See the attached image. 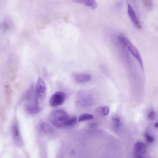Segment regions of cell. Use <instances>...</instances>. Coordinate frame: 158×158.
<instances>
[{
  "label": "cell",
  "mask_w": 158,
  "mask_h": 158,
  "mask_svg": "<svg viewBox=\"0 0 158 158\" xmlns=\"http://www.w3.org/2000/svg\"><path fill=\"white\" fill-rule=\"evenodd\" d=\"M146 148L145 144L141 142H137L133 148V153L135 157H141L145 153Z\"/></svg>",
  "instance_id": "obj_6"
},
{
  "label": "cell",
  "mask_w": 158,
  "mask_h": 158,
  "mask_svg": "<svg viewBox=\"0 0 158 158\" xmlns=\"http://www.w3.org/2000/svg\"><path fill=\"white\" fill-rule=\"evenodd\" d=\"M128 13V15L135 25L139 29H141L142 26L139 20L136 16L131 6L127 4Z\"/></svg>",
  "instance_id": "obj_7"
},
{
  "label": "cell",
  "mask_w": 158,
  "mask_h": 158,
  "mask_svg": "<svg viewBox=\"0 0 158 158\" xmlns=\"http://www.w3.org/2000/svg\"><path fill=\"white\" fill-rule=\"evenodd\" d=\"M12 133L15 142L18 144H21L22 143V140L19 127L16 123H15L12 126Z\"/></svg>",
  "instance_id": "obj_8"
},
{
  "label": "cell",
  "mask_w": 158,
  "mask_h": 158,
  "mask_svg": "<svg viewBox=\"0 0 158 158\" xmlns=\"http://www.w3.org/2000/svg\"><path fill=\"white\" fill-rule=\"evenodd\" d=\"M101 111L103 115H107L109 114L110 109L108 107L105 106L102 108Z\"/></svg>",
  "instance_id": "obj_14"
},
{
  "label": "cell",
  "mask_w": 158,
  "mask_h": 158,
  "mask_svg": "<svg viewBox=\"0 0 158 158\" xmlns=\"http://www.w3.org/2000/svg\"><path fill=\"white\" fill-rule=\"evenodd\" d=\"M35 93L38 99L43 101L46 94V87L43 79L39 77L37 81L35 89Z\"/></svg>",
  "instance_id": "obj_4"
},
{
  "label": "cell",
  "mask_w": 158,
  "mask_h": 158,
  "mask_svg": "<svg viewBox=\"0 0 158 158\" xmlns=\"http://www.w3.org/2000/svg\"><path fill=\"white\" fill-rule=\"evenodd\" d=\"M119 41L125 46L132 55L136 59L139 63L142 69L143 68V62L141 55L134 44L126 37L123 35H120L118 38Z\"/></svg>",
  "instance_id": "obj_2"
},
{
  "label": "cell",
  "mask_w": 158,
  "mask_h": 158,
  "mask_svg": "<svg viewBox=\"0 0 158 158\" xmlns=\"http://www.w3.org/2000/svg\"><path fill=\"white\" fill-rule=\"evenodd\" d=\"M148 116L150 119L153 120L155 117L154 112L153 111L150 112L148 115Z\"/></svg>",
  "instance_id": "obj_16"
},
{
  "label": "cell",
  "mask_w": 158,
  "mask_h": 158,
  "mask_svg": "<svg viewBox=\"0 0 158 158\" xmlns=\"http://www.w3.org/2000/svg\"><path fill=\"white\" fill-rule=\"evenodd\" d=\"M28 94V101L25 106L26 110L30 114H38L41 109L39 106L38 98L35 92V94H33L31 91H30Z\"/></svg>",
  "instance_id": "obj_3"
},
{
  "label": "cell",
  "mask_w": 158,
  "mask_h": 158,
  "mask_svg": "<svg viewBox=\"0 0 158 158\" xmlns=\"http://www.w3.org/2000/svg\"><path fill=\"white\" fill-rule=\"evenodd\" d=\"M74 80L79 83H83L90 81L91 79V76L87 74L76 73L73 75Z\"/></svg>",
  "instance_id": "obj_9"
},
{
  "label": "cell",
  "mask_w": 158,
  "mask_h": 158,
  "mask_svg": "<svg viewBox=\"0 0 158 158\" xmlns=\"http://www.w3.org/2000/svg\"><path fill=\"white\" fill-rule=\"evenodd\" d=\"M85 0H73V1L76 3H83Z\"/></svg>",
  "instance_id": "obj_18"
},
{
  "label": "cell",
  "mask_w": 158,
  "mask_h": 158,
  "mask_svg": "<svg viewBox=\"0 0 158 158\" xmlns=\"http://www.w3.org/2000/svg\"><path fill=\"white\" fill-rule=\"evenodd\" d=\"M145 137L147 141L149 143H152L154 140V138L150 135L146 133L145 135Z\"/></svg>",
  "instance_id": "obj_15"
},
{
  "label": "cell",
  "mask_w": 158,
  "mask_h": 158,
  "mask_svg": "<svg viewBox=\"0 0 158 158\" xmlns=\"http://www.w3.org/2000/svg\"><path fill=\"white\" fill-rule=\"evenodd\" d=\"M155 127H156V128H157L158 127V122H157L156 123H155Z\"/></svg>",
  "instance_id": "obj_19"
},
{
  "label": "cell",
  "mask_w": 158,
  "mask_h": 158,
  "mask_svg": "<svg viewBox=\"0 0 158 158\" xmlns=\"http://www.w3.org/2000/svg\"><path fill=\"white\" fill-rule=\"evenodd\" d=\"M84 5L88 7L95 9L97 7V4L95 0H85Z\"/></svg>",
  "instance_id": "obj_12"
},
{
  "label": "cell",
  "mask_w": 158,
  "mask_h": 158,
  "mask_svg": "<svg viewBox=\"0 0 158 158\" xmlns=\"http://www.w3.org/2000/svg\"><path fill=\"white\" fill-rule=\"evenodd\" d=\"M39 128L41 132L45 134H51L53 132L52 128L48 124L44 122L40 124Z\"/></svg>",
  "instance_id": "obj_10"
},
{
  "label": "cell",
  "mask_w": 158,
  "mask_h": 158,
  "mask_svg": "<svg viewBox=\"0 0 158 158\" xmlns=\"http://www.w3.org/2000/svg\"><path fill=\"white\" fill-rule=\"evenodd\" d=\"M94 118V116L90 114H83L80 115L78 118L79 122H82L87 120L93 119Z\"/></svg>",
  "instance_id": "obj_11"
},
{
  "label": "cell",
  "mask_w": 158,
  "mask_h": 158,
  "mask_svg": "<svg viewBox=\"0 0 158 158\" xmlns=\"http://www.w3.org/2000/svg\"><path fill=\"white\" fill-rule=\"evenodd\" d=\"M66 98L65 94L62 91H58L50 97L49 103L53 107L59 106L63 103Z\"/></svg>",
  "instance_id": "obj_5"
},
{
  "label": "cell",
  "mask_w": 158,
  "mask_h": 158,
  "mask_svg": "<svg viewBox=\"0 0 158 158\" xmlns=\"http://www.w3.org/2000/svg\"><path fill=\"white\" fill-rule=\"evenodd\" d=\"M145 5L147 6H150L151 4V0H143Z\"/></svg>",
  "instance_id": "obj_17"
},
{
  "label": "cell",
  "mask_w": 158,
  "mask_h": 158,
  "mask_svg": "<svg viewBox=\"0 0 158 158\" xmlns=\"http://www.w3.org/2000/svg\"><path fill=\"white\" fill-rule=\"evenodd\" d=\"M112 122L114 125L117 127H119L121 125L120 118L117 117H114L112 118Z\"/></svg>",
  "instance_id": "obj_13"
},
{
  "label": "cell",
  "mask_w": 158,
  "mask_h": 158,
  "mask_svg": "<svg viewBox=\"0 0 158 158\" xmlns=\"http://www.w3.org/2000/svg\"><path fill=\"white\" fill-rule=\"evenodd\" d=\"M70 117L64 110H56L49 114V120L51 123L58 128L68 127V123Z\"/></svg>",
  "instance_id": "obj_1"
}]
</instances>
